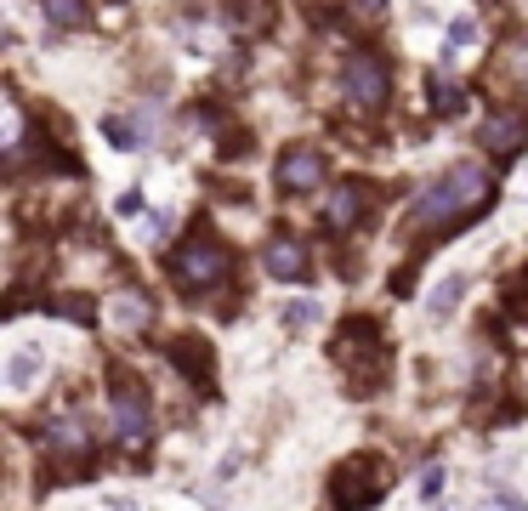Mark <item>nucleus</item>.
<instances>
[{
	"instance_id": "obj_14",
	"label": "nucleus",
	"mask_w": 528,
	"mask_h": 511,
	"mask_svg": "<svg viewBox=\"0 0 528 511\" xmlns=\"http://www.w3.org/2000/svg\"><path fill=\"white\" fill-rule=\"evenodd\" d=\"M228 18L239 23V29H267V23H273V0H233Z\"/></svg>"
},
{
	"instance_id": "obj_16",
	"label": "nucleus",
	"mask_w": 528,
	"mask_h": 511,
	"mask_svg": "<svg viewBox=\"0 0 528 511\" xmlns=\"http://www.w3.org/2000/svg\"><path fill=\"white\" fill-rule=\"evenodd\" d=\"M35 375H40V353L23 347V353L12 358V387H35Z\"/></svg>"
},
{
	"instance_id": "obj_20",
	"label": "nucleus",
	"mask_w": 528,
	"mask_h": 511,
	"mask_svg": "<svg viewBox=\"0 0 528 511\" xmlns=\"http://www.w3.org/2000/svg\"><path fill=\"white\" fill-rule=\"evenodd\" d=\"M432 91H438V97H432V103L443 108V114H449V108H460V86H449V74H432Z\"/></svg>"
},
{
	"instance_id": "obj_18",
	"label": "nucleus",
	"mask_w": 528,
	"mask_h": 511,
	"mask_svg": "<svg viewBox=\"0 0 528 511\" xmlns=\"http://www.w3.org/2000/svg\"><path fill=\"white\" fill-rule=\"evenodd\" d=\"M52 307H57V313H69L74 324H91V318H97V307H91L86 296H57Z\"/></svg>"
},
{
	"instance_id": "obj_9",
	"label": "nucleus",
	"mask_w": 528,
	"mask_h": 511,
	"mask_svg": "<svg viewBox=\"0 0 528 511\" xmlns=\"http://www.w3.org/2000/svg\"><path fill=\"white\" fill-rule=\"evenodd\" d=\"M40 443H46L52 455H91V432H86V426H80V415H69V409L46 421V432H40Z\"/></svg>"
},
{
	"instance_id": "obj_3",
	"label": "nucleus",
	"mask_w": 528,
	"mask_h": 511,
	"mask_svg": "<svg viewBox=\"0 0 528 511\" xmlns=\"http://www.w3.org/2000/svg\"><path fill=\"white\" fill-rule=\"evenodd\" d=\"M387 483H392V472L381 460H341L330 477V500H335V511H370V506H381Z\"/></svg>"
},
{
	"instance_id": "obj_19",
	"label": "nucleus",
	"mask_w": 528,
	"mask_h": 511,
	"mask_svg": "<svg viewBox=\"0 0 528 511\" xmlns=\"http://www.w3.org/2000/svg\"><path fill=\"white\" fill-rule=\"evenodd\" d=\"M284 324H290V330H307V324H313L318 318V301H290V307H284Z\"/></svg>"
},
{
	"instance_id": "obj_22",
	"label": "nucleus",
	"mask_w": 528,
	"mask_h": 511,
	"mask_svg": "<svg viewBox=\"0 0 528 511\" xmlns=\"http://www.w3.org/2000/svg\"><path fill=\"white\" fill-rule=\"evenodd\" d=\"M489 511H528V506H517V500H500V506H489Z\"/></svg>"
},
{
	"instance_id": "obj_21",
	"label": "nucleus",
	"mask_w": 528,
	"mask_h": 511,
	"mask_svg": "<svg viewBox=\"0 0 528 511\" xmlns=\"http://www.w3.org/2000/svg\"><path fill=\"white\" fill-rule=\"evenodd\" d=\"M438 489H443V472H438V466H426V477H421V494H426V500H438Z\"/></svg>"
},
{
	"instance_id": "obj_12",
	"label": "nucleus",
	"mask_w": 528,
	"mask_h": 511,
	"mask_svg": "<svg viewBox=\"0 0 528 511\" xmlns=\"http://www.w3.org/2000/svg\"><path fill=\"white\" fill-rule=\"evenodd\" d=\"M108 137L120 142V148H148L154 142V114L142 108L137 120H108Z\"/></svg>"
},
{
	"instance_id": "obj_15",
	"label": "nucleus",
	"mask_w": 528,
	"mask_h": 511,
	"mask_svg": "<svg viewBox=\"0 0 528 511\" xmlns=\"http://www.w3.org/2000/svg\"><path fill=\"white\" fill-rule=\"evenodd\" d=\"M46 18L57 23V29H80V23L91 18L86 0H46Z\"/></svg>"
},
{
	"instance_id": "obj_2",
	"label": "nucleus",
	"mask_w": 528,
	"mask_h": 511,
	"mask_svg": "<svg viewBox=\"0 0 528 511\" xmlns=\"http://www.w3.org/2000/svg\"><path fill=\"white\" fill-rule=\"evenodd\" d=\"M233 273V250L216 245L211 233H194V239H182V250L171 256V279L176 290H188V296H199V290H211V284H222Z\"/></svg>"
},
{
	"instance_id": "obj_4",
	"label": "nucleus",
	"mask_w": 528,
	"mask_h": 511,
	"mask_svg": "<svg viewBox=\"0 0 528 511\" xmlns=\"http://www.w3.org/2000/svg\"><path fill=\"white\" fill-rule=\"evenodd\" d=\"M341 91H347L352 108L381 114V108H387V63H381L375 52H352L347 69H341Z\"/></svg>"
},
{
	"instance_id": "obj_8",
	"label": "nucleus",
	"mask_w": 528,
	"mask_h": 511,
	"mask_svg": "<svg viewBox=\"0 0 528 511\" xmlns=\"http://www.w3.org/2000/svg\"><path fill=\"white\" fill-rule=\"evenodd\" d=\"M279 182L290 188V194H313L318 182H324V154H318V148H284Z\"/></svg>"
},
{
	"instance_id": "obj_11",
	"label": "nucleus",
	"mask_w": 528,
	"mask_h": 511,
	"mask_svg": "<svg viewBox=\"0 0 528 511\" xmlns=\"http://www.w3.org/2000/svg\"><path fill=\"white\" fill-rule=\"evenodd\" d=\"M523 114H494L489 125H483V148H489V154H500V159H511L517 154V148H523Z\"/></svg>"
},
{
	"instance_id": "obj_13",
	"label": "nucleus",
	"mask_w": 528,
	"mask_h": 511,
	"mask_svg": "<svg viewBox=\"0 0 528 511\" xmlns=\"http://www.w3.org/2000/svg\"><path fill=\"white\" fill-rule=\"evenodd\" d=\"M460 296H466V279H460V273H455V279H443L438 290H432V307H426V313H432V324H443V318L455 313Z\"/></svg>"
},
{
	"instance_id": "obj_10",
	"label": "nucleus",
	"mask_w": 528,
	"mask_h": 511,
	"mask_svg": "<svg viewBox=\"0 0 528 511\" xmlns=\"http://www.w3.org/2000/svg\"><path fill=\"white\" fill-rule=\"evenodd\" d=\"M108 318H114L125 335H142L148 324H154V301L142 296V290H120V296H114V307H108Z\"/></svg>"
},
{
	"instance_id": "obj_1",
	"label": "nucleus",
	"mask_w": 528,
	"mask_h": 511,
	"mask_svg": "<svg viewBox=\"0 0 528 511\" xmlns=\"http://www.w3.org/2000/svg\"><path fill=\"white\" fill-rule=\"evenodd\" d=\"M494 182L483 165H455L449 177L426 182L421 194L409 199V222L415 228H455V222H472V216L489 211Z\"/></svg>"
},
{
	"instance_id": "obj_7",
	"label": "nucleus",
	"mask_w": 528,
	"mask_h": 511,
	"mask_svg": "<svg viewBox=\"0 0 528 511\" xmlns=\"http://www.w3.org/2000/svg\"><path fill=\"white\" fill-rule=\"evenodd\" d=\"M262 262H267V273H273V279H284V284L313 279V256H307V245H301V239H290V233H279V239H267Z\"/></svg>"
},
{
	"instance_id": "obj_5",
	"label": "nucleus",
	"mask_w": 528,
	"mask_h": 511,
	"mask_svg": "<svg viewBox=\"0 0 528 511\" xmlns=\"http://www.w3.org/2000/svg\"><path fill=\"white\" fill-rule=\"evenodd\" d=\"M148 432H154V409H148L142 387L131 375H114V438H120L125 449H142Z\"/></svg>"
},
{
	"instance_id": "obj_17",
	"label": "nucleus",
	"mask_w": 528,
	"mask_h": 511,
	"mask_svg": "<svg viewBox=\"0 0 528 511\" xmlns=\"http://www.w3.org/2000/svg\"><path fill=\"white\" fill-rule=\"evenodd\" d=\"M477 46V18H455L449 23V52H472Z\"/></svg>"
},
{
	"instance_id": "obj_6",
	"label": "nucleus",
	"mask_w": 528,
	"mask_h": 511,
	"mask_svg": "<svg viewBox=\"0 0 528 511\" xmlns=\"http://www.w3.org/2000/svg\"><path fill=\"white\" fill-rule=\"evenodd\" d=\"M370 211V194H364V182H335L330 199H324V228L330 233H352Z\"/></svg>"
}]
</instances>
